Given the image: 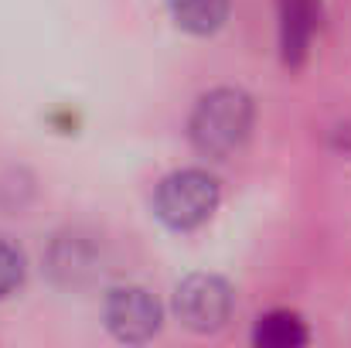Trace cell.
<instances>
[{"label": "cell", "mask_w": 351, "mask_h": 348, "mask_svg": "<svg viewBox=\"0 0 351 348\" xmlns=\"http://www.w3.org/2000/svg\"><path fill=\"white\" fill-rule=\"evenodd\" d=\"M252 123H256L252 96L232 86H222V89L205 93L195 103L191 119H188V137L198 154L222 161L249 140Z\"/></svg>", "instance_id": "cell-1"}, {"label": "cell", "mask_w": 351, "mask_h": 348, "mask_svg": "<svg viewBox=\"0 0 351 348\" xmlns=\"http://www.w3.org/2000/svg\"><path fill=\"white\" fill-rule=\"evenodd\" d=\"M252 342L259 348H297L311 342V332H307L300 314H293V311H269V314H263L256 321Z\"/></svg>", "instance_id": "cell-7"}, {"label": "cell", "mask_w": 351, "mask_h": 348, "mask_svg": "<svg viewBox=\"0 0 351 348\" xmlns=\"http://www.w3.org/2000/svg\"><path fill=\"white\" fill-rule=\"evenodd\" d=\"M317 31V0H280V45L283 62L300 65Z\"/></svg>", "instance_id": "cell-5"}, {"label": "cell", "mask_w": 351, "mask_h": 348, "mask_svg": "<svg viewBox=\"0 0 351 348\" xmlns=\"http://www.w3.org/2000/svg\"><path fill=\"white\" fill-rule=\"evenodd\" d=\"M222 202L219 178L202 167H181L167 174L154 192V216L174 232H191L205 226Z\"/></svg>", "instance_id": "cell-2"}, {"label": "cell", "mask_w": 351, "mask_h": 348, "mask_svg": "<svg viewBox=\"0 0 351 348\" xmlns=\"http://www.w3.org/2000/svg\"><path fill=\"white\" fill-rule=\"evenodd\" d=\"M235 290L215 273H191L174 290V314L195 335H215L229 325Z\"/></svg>", "instance_id": "cell-3"}, {"label": "cell", "mask_w": 351, "mask_h": 348, "mask_svg": "<svg viewBox=\"0 0 351 348\" xmlns=\"http://www.w3.org/2000/svg\"><path fill=\"white\" fill-rule=\"evenodd\" d=\"M24 283V253L0 235V301Z\"/></svg>", "instance_id": "cell-8"}, {"label": "cell", "mask_w": 351, "mask_h": 348, "mask_svg": "<svg viewBox=\"0 0 351 348\" xmlns=\"http://www.w3.org/2000/svg\"><path fill=\"white\" fill-rule=\"evenodd\" d=\"M232 0H171V17L188 34H215L229 21Z\"/></svg>", "instance_id": "cell-6"}, {"label": "cell", "mask_w": 351, "mask_h": 348, "mask_svg": "<svg viewBox=\"0 0 351 348\" xmlns=\"http://www.w3.org/2000/svg\"><path fill=\"white\" fill-rule=\"evenodd\" d=\"M160 304L143 287H117L106 297V328L119 342H147L160 332Z\"/></svg>", "instance_id": "cell-4"}]
</instances>
